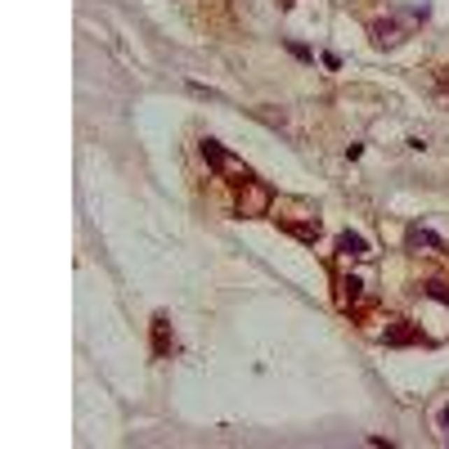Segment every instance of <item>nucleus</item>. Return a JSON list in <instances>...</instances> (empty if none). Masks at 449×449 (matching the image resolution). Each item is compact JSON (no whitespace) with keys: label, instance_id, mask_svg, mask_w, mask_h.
<instances>
[{"label":"nucleus","instance_id":"obj_1","mask_svg":"<svg viewBox=\"0 0 449 449\" xmlns=\"http://www.w3.org/2000/svg\"><path fill=\"white\" fill-rule=\"evenodd\" d=\"M234 211H238V216H265V211H270V189H265L261 180H243L238 198H234Z\"/></svg>","mask_w":449,"mask_h":449},{"label":"nucleus","instance_id":"obj_2","mask_svg":"<svg viewBox=\"0 0 449 449\" xmlns=\"http://www.w3.org/2000/svg\"><path fill=\"white\" fill-rule=\"evenodd\" d=\"M202 157H207V166H211V171H220V176H238V185H243V180H252L248 171L234 162V157L224 153V148H220L216 140H202Z\"/></svg>","mask_w":449,"mask_h":449},{"label":"nucleus","instance_id":"obj_3","mask_svg":"<svg viewBox=\"0 0 449 449\" xmlns=\"http://www.w3.org/2000/svg\"><path fill=\"white\" fill-rule=\"evenodd\" d=\"M337 252L346 256V261H369V256H373V252H369V243L359 238V234H350V229L337 238Z\"/></svg>","mask_w":449,"mask_h":449},{"label":"nucleus","instance_id":"obj_4","mask_svg":"<svg viewBox=\"0 0 449 449\" xmlns=\"http://www.w3.org/2000/svg\"><path fill=\"white\" fill-rule=\"evenodd\" d=\"M171 346H176V337H171V319L166 315H153V350H157V355H166Z\"/></svg>","mask_w":449,"mask_h":449},{"label":"nucleus","instance_id":"obj_5","mask_svg":"<svg viewBox=\"0 0 449 449\" xmlns=\"http://www.w3.org/2000/svg\"><path fill=\"white\" fill-rule=\"evenodd\" d=\"M283 229L297 234L301 243H315V238H319V220H315V224H310V220H283Z\"/></svg>","mask_w":449,"mask_h":449},{"label":"nucleus","instance_id":"obj_6","mask_svg":"<svg viewBox=\"0 0 449 449\" xmlns=\"http://www.w3.org/2000/svg\"><path fill=\"white\" fill-rule=\"evenodd\" d=\"M387 341L391 346H404V341H422L418 328H404V319H395V328H387Z\"/></svg>","mask_w":449,"mask_h":449},{"label":"nucleus","instance_id":"obj_7","mask_svg":"<svg viewBox=\"0 0 449 449\" xmlns=\"http://www.w3.org/2000/svg\"><path fill=\"white\" fill-rule=\"evenodd\" d=\"M409 248H432V252H445V243L436 238V234H427V229H413V234H409Z\"/></svg>","mask_w":449,"mask_h":449},{"label":"nucleus","instance_id":"obj_8","mask_svg":"<svg viewBox=\"0 0 449 449\" xmlns=\"http://www.w3.org/2000/svg\"><path fill=\"white\" fill-rule=\"evenodd\" d=\"M341 287H346V306H359V301H364V279H346V283H341Z\"/></svg>","mask_w":449,"mask_h":449},{"label":"nucleus","instance_id":"obj_9","mask_svg":"<svg viewBox=\"0 0 449 449\" xmlns=\"http://www.w3.org/2000/svg\"><path fill=\"white\" fill-rule=\"evenodd\" d=\"M283 5H292V0H283Z\"/></svg>","mask_w":449,"mask_h":449}]
</instances>
